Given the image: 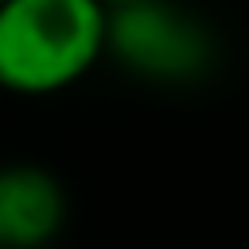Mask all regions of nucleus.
<instances>
[{"instance_id": "obj_1", "label": "nucleus", "mask_w": 249, "mask_h": 249, "mask_svg": "<svg viewBox=\"0 0 249 249\" xmlns=\"http://www.w3.org/2000/svg\"><path fill=\"white\" fill-rule=\"evenodd\" d=\"M105 39V0H0V89L62 93L101 62Z\"/></svg>"}, {"instance_id": "obj_4", "label": "nucleus", "mask_w": 249, "mask_h": 249, "mask_svg": "<svg viewBox=\"0 0 249 249\" xmlns=\"http://www.w3.org/2000/svg\"><path fill=\"white\" fill-rule=\"evenodd\" d=\"M109 8H117V4H136V0H105Z\"/></svg>"}, {"instance_id": "obj_2", "label": "nucleus", "mask_w": 249, "mask_h": 249, "mask_svg": "<svg viewBox=\"0 0 249 249\" xmlns=\"http://www.w3.org/2000/svg\"><path fill=\"white\" fill-rule=\"evenodd\" d=\"M105 54L140 78L187 82L210 66L214 39L175 0H136L109 8Z\"/></svg>"}, {"instance_id": "obj_3", "label": "nucleus", "mask_w": 249, "mask_h": 249, "mask_svg": "<svg viewBox=\"0 0 249 249\" xmlns=\"http://www.w3.org/2000/svg\"><path fill=\"white\" fill-rule=\"evenodd\" d=\"M66 226V187L43 163H0V249H47Z\"/></svg>"}]
</instances>
